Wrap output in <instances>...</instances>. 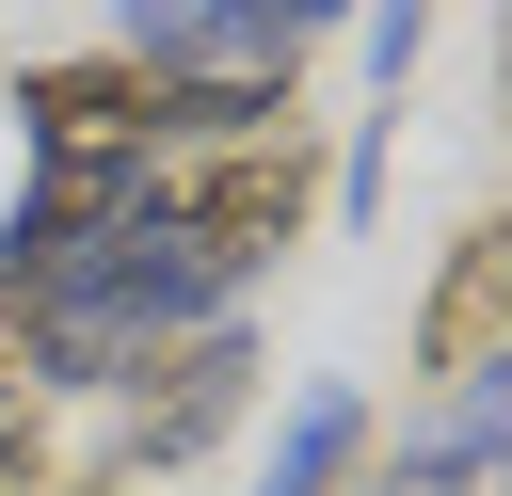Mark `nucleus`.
Returning <instances> with one entry per match:
<instances>
[{
    "label": "nucleus",
    "mask_w": 512,
    "mask_h": 496,
    "mask_svg": "<svg viewBox=\"0 0 512 496\" xmlns=\"http://www.w3.org/2000/svg\"><path fill=\"white\" fill-rule=\"evenodd\" d=\"M496 64H512V0H496Z\"/></svg>",
    "instance_id": "9"
},
{
    "label": "nucleus",
    "mask_w": 512,
    "mask_h": 496,
    "mask_svg": "<svg viewBox=\"0 0 512 496\" xmlns=\"http://www.w3.org/2000/svg\"><path fill=\"white\" fill-rule=\"evenodd\" d=\"M496 352H512V208H480L448 272L416 288V384H480Z\"/></svg>",
    "instance_id": "4"
},
{
    "label": "nucleus",
    "mask_w": 512,
    "mask_h": 496,
    "mask_svg": "<svg viewBox=\"0 0 512 496\" xmlns=\"http://www.w3.org/2000/svg\"><path fill=\"white\" fill-rule=\"evenodd\" d=\"M432 16H448V0H352V32H368V80H384V96L416 80V48H432Z\"/></svg>",
    "instance_id": "7"
},
{
    "label": "nucleus",
    "mask_w": 512,
    "mask_h": 496,
    "mask_svg": "<svg viewBox=\"0 0 512 496\" xmlns=\"http://www.w3.org/2000/svg\"><path fill=\"white\" fill-rule=\"evenodd\" d=\"M224 304H240V272H224L208 240H176L160 208H128V224H96L32 304H0V336H16L0 368H16L32 400H80V384H128L144 352H176V336L224 320Z\"/></svg>",
    "instance_id": "1"
},
{
    "label": "nucleus",
    "mask_w": 512,
    "mask_h": 496,
    "mask_svg": "<svg viewBox=\"0 0 512 496\" xmlns=\"http://www.w3.org/2000/svg\"><path fill=\"white\" fill-rule=\"evenodd\" d=\"M240 400H256V336H240V320H192L176 352L128 368V464H192V448H224Z\"/></svg>",
    "instance_id": "3"
},
{
    "label": "nucleus",
    "mask_w": 512,
    "mask_h": 496,
    "mask_svg": "<svg viewBox=\"0 0 512 496\" xmlns=\"http://www.w3.org/2000/svg\"><path fill=\"white\" fill-rule=\"evenodd\" d=\"M512 480V352L480 368V384H448L416 432H400V464L368 480V496H496Z\"/></svg>",
    "instance_id": "5"
},
{
    "label": "nucleus",
    "mask_w": 512,
    "mask_h": 496,
    "mask_svg": "<svg viewBox=\"0 0 512 496\" xmlns=\"http://www.w3.org/2000/svg\"><path fill=\"white\" fill-rule=\"evenodd\" d=\"M352 464H368V400H352V384H304L288 432H272V480H256V496H336Z\"/></svg>",
    "instance_id": "6"
},
{
    "label": "nucleus",
    "mask_w": 512,
    "mask_h": 496,
    "mask_svg": "<svg viewBox=\"0 0 512 496\" xmlns=\"http://www.w3.org/2000/svg\"><path fill=\"white\" fill-rule=\"evenodd\" d=\"M144 208H160L176 240H208L224 272L288 256V240L320 224V160H304V112H288V128H240V144H192V160H160V176H144Z\"/></svg>",
    "instance_id": "2"
},
{
    "label": "nucleus",
    "mask_w": 512,
    "mask_h": 496,
    "mask_svg": "<svg viewBox=\"0 0 512 496\" xmlns=\"http://www.w3.org/2000/svg\"><path fill=\"white\" fill-rule=\"evenodd\" d=\"M0 480H32V384L0 368Z\"/></svg>",
    "instance_id": "8"
}]
</instances>
